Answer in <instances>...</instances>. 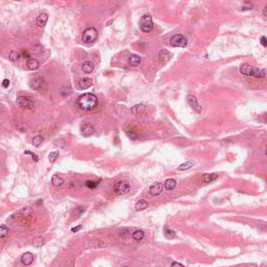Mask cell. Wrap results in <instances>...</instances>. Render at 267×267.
I'll return each instance as SVG.
<instances>
[{"label":"cell","instance_id":"cell-1","mask_svg":"<svg viewBox=\"0 0 267 267\" xmlns=\"http://www.w3.org/2000/svg\"><path fill=\"white\" fill-rule=\"evenodd\" d=\"M76 102L82 110L91 111L98 107L99 101H98L97 96L93 93H84L80 96H78Z\"/></svg>","mask_w":267,"mask_h":267},{"label":"cell","instance_id":"cell-2","mask_svg":"<svg viewBox=\"0 0 267 267\" xmlns=\"http://www.w3.org/2000/svg\"><path fill=\"white\" fill-rule=\"evenodd\" d=\"M239 72L242 75H246V76H252V77L257 78H263L266 75V70L260 69V68H256L254 66H250L248 64H243L240 66Z\"/></svg>","mask_w":267,"mask_h":267},{"label":"cell","instance_id":"cell-3","mask_svg":"<svg viewBox=\"0 0 267 267\" xmlns=\"http://www.w3.org/2000/svg\"><path fill=\"white\" fill-rule=\"evenodd\" d=\"M98 38V31L95 27H88L82 33V41L86 44L94 43Z\"/></svg>","mask_w":267,"mask_h":267},{"label":"cell","instance_id":"cell-4","mask_svg":"<svg viewBox=\"0 0 267 267\" xmlns=\"http://www.w3.org/2000/svg\"><path fill=\"white\" fill-rule=\"evenodd\" d=\"M16 103L21 109H33L35 105V99L27 96H18Z\"/></svg>","mask_w":267,"mask_h":267},{"label":"cell","instance_id":"cell-5","mask_svg":"<svg viewBox=\"0 0 267 267\" xmlns=\"http://www.w3.org/2000/svg\"><path fill=\"white\" fill-rule=\"evenodd\" d=\"M188 44L187 38L184 35H174L170 38V45L172 47H186Z\"/></svg>","mask_w":267,"mask_h":267},{"label":"cell","instance_id":"cell-6","mask_svg":"<svg viewBox=\"0 0 267 267\" xmlns=\"http://www.w3.org/2000/svg\"><path fill=\"white\" fill-rule=\"evenodd\" d=\"M140 28L144 33H150L153 29V21H152L151 16L145 15L142 17L140 21Z\"/></svg>","mask_w":267,"mask_h":267},{"label":"cell","instance_id":"cell-7","mask_svg":"<svg viewBox=\"0 0 267 267\" xmlns=\"http://www.w3.org/2000/svg\"><path fill=\"white\" fill-rule=\"evenodd\" d=\"M115 192L119 195H125L128 194L130 191V186L128 183L124 182V181H119L115 184Z\"/></svg>","mask_w":267,"mask_h":267},{"label":"cell","instance_id":"cell-8","mask_svg":"<svg viewBox=\"0 0 267 267\" xmlns=\"http://www.w3.org/2000/svg\"><path fill=\"white\" fill-rule=\"evenodd\" d=\"M187 102H188V105H190V107H191L194 112H196V113L201 112V105L198 103L197 98L195 97L194 95H188Z\"/></svg>","mask_w":267,"mask_h":267},{"label":"cell","instance_id":"cell-9","mask_svg":"<svg viewBox=\"0 0 267 267\" xmlns=\"http://www.w3.org/2000/svg\"><path fill=\"white\" fill-rule=\"evenodd\" d=\"M163 190V184L161 183H155L152 186H150L149 188V194L152 196H157L159 195Z\"/></svg>","mask_w":267,"mask_h":267},{"label":"cell","instance_id":"cell-10","mask_svg":"<svg viewBox=\"0 0 267 267\" xmlns=\"http://www.w3.org/2000/svg\"><path fill=\"white\" fill-rule=\"evenodd\" d=\"M93 85V80L89 77H84L78 82V88L80 90H87Z\"/></svg>","mask_w":267,"mask_h":267},{"label":"cell","instance_id":"cell-11","mask_svg":"<svg viewBox=\"0 0 267 267\" xmlns=\"http://www.w3.org/2000/svg\"><path fill=\"white\" fill-rule=\"evenodd\" d=\"M158 58H159L160 61H162L163 63H167L170 61V59L172 58V53L169 52V51L166 49H162L160 52H159V54H158Z\"/></svg>","mask_w":267,"mask_h":267},{"label":"cell","instance_id":"cell-12","mask_svg":"<svg viewBox=\"0 0 267 267\" xmlns=\"http://www.w3.org/2000/svg\"><path fill=\"white\" fill-rule=\"evenodd\" d=\"M43 86H44V80L41 77H37L30 82V88L33 90H40Z\"/></svg>","mask_w":267,"mask_h":267},{"label":"cell","instance_id":"cell-13","mask_svg":"<svg viewBox=\"0 0 267 267\" xmlns=\"http://www.w3.org/2000/svg\"><path fill=\"white\" fill-rule=\"evenodd\" d=\"M47 20H48V15L45 14V13H42V14H40V15L38 16L37 20H36V23H37L38 26L43 27V26H45L46 25Z\"/></svg>","mask_w":267,"mask_h":267},{"label":"cell","instance_id":"cell-14","mask_svg":"<svg viewBox=\"0 0 267 267\" xmlns=\"http://www.w3.org/2000/svg\"><path fill=\"white\" fill-rule=\"evenodd\" d=\"M21 261L24 265H30L33 262V255L31 252H24L21 256Z\"/></svg>","mask_w":267,"mask_h":267},{"label":"cell","instance_id":"cell-15","mask_svg":"<svg viewBox=\"0 0 267 267\" xmlns=\"http://www.w3.org/2000/svg\"><path fill=\"white\" fill-rule=\"evenodd\" d=\"M128 65L130 66H132V67H136V66H139L140 63H141V56L138 54H132L130 55V58H128Z\"/></svg>","mask_w":267,"mask_h":267},{"label":"cell","instance_id":"cell-16","mask_svg":"<svg viewBox=\"0 0 267 267\" xmlns=\"http://www.w3.org/2000/svg\"><path fill=\"white\" fill-rule=\"evenodd\" d=\"M82 71L86 73V74H89V73H92V71L94 70V64L91 61H86L82 66Z\"/></svg>","mask_w":267,"mask_h":267},{"label":"cell","instance_id":"cell-17","mask_svg":"<svg viewBox=\"0 0 267 267\" xmlns=\"http://www.w3.org/2000/svg\"><path fill=\"white\" fill-rule=\"evenodd\" d=\"M94 132V128H93V125L91 124H85L82 125V134L85 137H89V136H91Z\"/></svg>","mask_w":267,"mask_h":267},{"label":"cell","instance_id":"cell-18","mask_svg":"<svg viewBox=\"0 0 267 267\" xmlns=\"http://www.w3.org/2000/svg\"><path fill=\"white\" fill-rule=\"evenodd\" d=\"M26 66H27V68L29 70H37L38 68L40 67V64H39L38 60L30 58L29 60H27V62H26Z\"/></svg>","mask_w":267,"mask_h":267},{"label":"cell","instance_id":"cell-19","mask_svg":"<svg viewBox=\"0 0 267 267\" xmlns=\"http://www.w3.org/2000/svg\"><path fill=\"white\" fill-rule=\"evenodd\" d=\"M147 207H148V202L146 201V200L140 199V200H138V202L136 204L135 210L137 212H140V211H143V210L147 209Z\"/></svg>","mask_w":267,"mask_h":267},{"label":"cell","instance_id":"cell-20","mask_svg":"<svg viewBox=\"0 0 267 267\" xmlns=\"http://www.w3.org/2000/svg\"><path fill=\"white\" fill-rule=\"evenodd\" d=\"M145 110H146V107L144 105H137L130 109V112L134 115H140L141 113L145 112Z\"/></svg>","mask_w":267,"mask_h":267},{"label":"cell","instance_id":"cell-21","mask_svg":"<svg viewBox=\"0 0 267 267\" xmlns=\"http://www.w3.org/2000/svg\"><path fill=\"white\" fill-rule=\"evenodd\" d=\"M216 178H217L216 173H207V174H204V176H202V182L205 184H210V183L214 182Z\"/></svg>","mask_w":267,"mask_h":267},{"label":"cell","instance_id":"cell-22","mask_svg":"<svg viewBox=\"0 0 267 267\" xmlns=\"http://www.w3.org/2000/svg\"><path fill=\"white\" fill-rule=\"evenodd\" d=\"M51 183H52V185L54 187H61L64 184V178L61 175L54 174L52 176V178H51Z\"/></svg>","mask_w":267,"mask_h":267},{"label":"cell","instance_id":"cell-23","mask_svg":"<svg viewBox=\"0 0 267 267\" xmlns=\"http://www.w3.org/2000/svg\"><path fill=\"white\" fill-rule=\"evenodd\" d=\"M175 186H176V182H175V180H173V178H168V180H166V182H165V184H164L165 189L167 190V191L173 190L175 188Z\"/></svg>","mask_w":267,"mask_h":267},{"label":"cell","instance_id":"cell-24","mask_svg":"<svg viewBox=\"0 0 267 267\" xmlns=\"http://www.w3.org/2000/svg\"><path fill=\"white\" fill-rule=\"evenodd\" d=\"M20 58H21V52L19 50H12L10 52V54H8V59L12 62H17Z\"/></svg>","mask_w":267,"mask_h":267},{"label":"cell","instance_id":"cell-25","mask_svg":"<svg viewBox=\"0 0 267 267\" xmlns=\"http://www.w3.org/2000/svg\"><path fill=\"white\" fill-rule=\"evenodd\" d=\"M195 162L194 161H187V162L183 163V164H181L178 167H177V169L180 170V171H184V170H188L190 169V168L192 167V166H194Z\"/></svg>","mask_w":267,"mask_h":267},{"label":"cell","instance_id":"cell-26","mask_svg":"<svg viewBox=\"0 0 267 267\" xmlns=\"http://www.w3.org/2000/svg\"><path fill=\"white\" fill-rule=\"evenodd\" d=\"M144 236H145L144 232L141 230H137L132 233V239L135 240V241H141L144 238Z\"/></svg>","mask_w":267,"mask_h":267},{"label":"cell","instance_id":"cell-27","mask_svg":"<svg viewBox=\"0 0 267 267\" xmlns=\"http://www.w3.org/2000/svg\"><path fill=\"white\" fill-rule=\"evenodd\" d=\"M31 143H33V146H36V147H39L41 144L43 143V137L40 135H37L35 136V137L33 138V140H31Z\"/></svg>","mask_w":267,"mask_h":267},{"label":"cell","instance_id":"cell-28","mask_svg":"<svg viewBox=\"0 0 267 267\" xmlns=\"http://www.w3.org/2000/svg\"><path fill=\"white\" fill-rule=\"evenodd\" d=\"M33 244L35 247H41V246H43V245L45 244V239H44L43 237H37V238L33 239Z\"/></svg>","mask_w":267,"mask_h":267},{"label":"cell","instance_id":"cell-29","mask_svg":"<svg viewBox=\"0 0 267 267\" xmlns=\"http://www.w3.org/2000/svg\"><path fill=\"white\" fill-rule=\"evenodd\" d=\"M60 155V151L59 150H54V151H51L48 155V159H49V162L50 163H54L56 161V159L59 158Z\"/></svg>","mask_w":267,"mask_h":267},{"label":"cell","instance_id":"cell-30","mask_svg":"<svg viewBox=\"0 0 267 267\" xmlns=\"http://www.w3.org/2000/svg\"><path fill=\"white\" fill-rule=\"evenodd\" d=\"M105 246L102 240H97V241H91V245H87V247H92V248H98V247Z\"/></svg>","mask_w":267,"mask_h":267},{"label":"cell","instance_id":"cell-31","mask_svg":"<svg viewBox=\"0 0 267 267\" xmlns=\"http://www.w3.org/2000/svg\"><path fill=\"white\" fill-rule=\"evenodd\" d=\"M8 227L5 225H0V238H4L8 235Z\"/></svg>","mask_w":267,"mask_h":267},{"label":"cell","instance_id":"cell-32","mask_svg":"<svg viewBox=\"0 0 267 267\" xmlns=\"http://www.w3.org/2000/svg\"><path fill=\"white\" fill-rule=\"evenodd\" d=\"M21 213H22V215H23V216H25V217L30 216V215L33 214V208H31V207H25V208H23V209L21 210Z\"/></svg>","mask_w":267,"mask_h":267},{"label":"cell","instance_id":"cell-33","mask_svg":"<svg viewBox=\"0 0 267 267\" xmlns=\"http://www.w3.org/2000/svg\"><path fill=\"white\" fill-rule=\"evenodd\" d=\"M165 236L167 238H169V239H172V238L175 237V232L172 230H170V229H166V230H165Z\"/></svg>","mask_w":267,"mask_h":267},{"label":"cell","instance_id":"cell-34","mask_svg":"<svg viewBox=\"0 0 267 267\" xmlns=\"http://www.w3.org/2000/svg\"><path fill=\"white\" fill-rule=\"evenodd\" d=\"M98 184H99V182H93V181H87L86 182V186L88 188H90V189H95L98 186Z\"/></svg>","mask_w":267,"mask_h":267},{"label":"cell","instance_id":"cell-35","mask_svg":"<svg viewBox=\"0 0 267 267\" xmlns=\"http://www.w3.org/2000/svg\"><path fill=\"white\" fill-rule=\"evenodd\" d=\"M24 155H30L31 157H33V160L35 161V162H38V161H39V157H38L36 153H33V152L30 151V150H25Z\"/></svg>","mask_w":267,"mask_h":267},{"label":"cell","instance_id":"cell-36","mask_svg":"<svg viewBox=\"0 0 267 267\" xmlns=\"http://www.w3.org/2000/svg\"><path fill=\"white\" fill-rule=\"evenodd\" d=\"M21 56H23V58H25V59H27V60H29V59H30V53L28 52V50L23 49L22 51H21Z\"/></svg>","mask_w":267,"mask_h":267},{"label":"cell","instance_id":"cell-37","mask_svg":"<svg viewBox=\"0 0 267 267\" xmlns=\"http://www.w3.org/2000/svg\"><path fill=\"white\" fill-rule=\"evenodd\" d=\"M42 49H43L42 46L38 45V46H36V47L33 48V51H31V52H33V53H41V52H42Z\"/></svg>","mask_w":267,"mask_h":267},{"label":"cell","instance_id":"cell-38","mask_svg":"<svg viewBox=\"0 0 267 267\" xmlns=\"http://www.w3.org/2000/svg\"><path fill=\"white\" fill-rule=\"evenodd\" d=\"M128 138L130 139H132V140H136L137 139V134L136 132H128Z\"/></svg>","mask_w":267,"mask_h":267},{"label":"cell","instance_id":"cell-39","mask_svg":"<svg viewBox=\"0 0 267 267\" xmlns=\"http://www.w3.org/2000/svg\"><path fill=\"white\" fill-rule=\"evenodd\" d=\"M84 212H85V208H82V207L78 208L77 212L75 213V216H80V215H82V213H84Z\"/></svg>","mask_w":267,"mask_h":267},{"label":"cell","instance_id":"cell-40","mask_svg":"<svg viewBox=\"0 0 267 267\" xmlns=\"http://www.w3.org/2000/svg\"><path fill=\"white\" fill-rule=\"evenodd\" d=\"M261 44H262V45H263V46H264V47H266V46H267V41H266V37H264V36H263V37H262V38H261Z\"/></svg>","mask_w":267,"mask_h":267},{"label":"cell","instance_id":"cell-41","mask_svg":"<svg viewBox=\"0 0 267 267\" xmlns=\"http://www.w3.org/2000/svg\"><path fill=\"white\" fill-rule=\"evenodd\" d=\"M82 225H77V227H72L71 229V232H73V233H76V232H78V231L82 229Z\"/></svg>","mask_w":267,"mask_h":267},{"label":"cell","instance_id":"cell-42","mask_svg":"<svg viewBox=\"0 0 267 267\" xmlns=\"http://www.w3.org/2000/svg\"><path fill=\"white\" fill-rule=\"evenodd\" d=\"M2 86H3V87H4V88H8V86H10V80H8V79H6V78H5V79L2 82Z\"/></svg>","mask_w":267,"mask_h":267},{"label":"cell","instance_id":"cell-43","mask_svg":"<svg viewBox=\"0 0 267 267\" xmlns=\"http://www.w3.org/2000/svg\"><path fill=\"white\" fill-rule=\"evenodd\" d=\"M171 267H184V265H182L181 263H177V262H173L171 264Z\"/></svg>","mask_w":267,"mask_h":267}]
</instances>
